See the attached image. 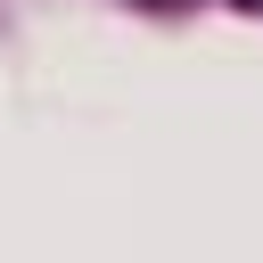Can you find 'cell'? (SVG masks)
Segmentation results:
<instances>
[{
  "mask_svg": "<svg viewBox=\"0 0 263 263\" xmlns=\"http://www.w3.org/2000/svg\"><path fill=\"white\" fill-rule=\"evenodd\" d=\"M156 8H164V0H156Z\"/></svg>",
  "mask_w": 263,
  "mask_h": 263,
  "instance_id": "1",
  "label": "cell"
}]
</instances>
